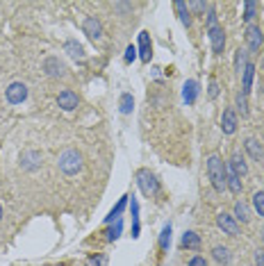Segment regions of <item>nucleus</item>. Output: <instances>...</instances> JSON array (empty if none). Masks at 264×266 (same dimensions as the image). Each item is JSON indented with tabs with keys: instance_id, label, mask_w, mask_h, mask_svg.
Listing matches in <instances>:
<instances>
[{
	"instance_id": "obj_2",
	"label": "nucleus",
	"mask_w": 264,
	"mask_h": 266,
	"mask_svg": "<svg viewBox=\"0 0 264 266\" xmlns=\"http://www.w3.org/2000/svg\"><path fill=\"white\" fill-rule=\"evenodd\" d=\"M57 166H60V171L64 173V175H77V173L85 168V159H82V155L77 151H73V148H68L60 155V159H57Z\"/></svg>"
},
{
	"instance_id": "obj_41",
	"label": "nucleus",
	"mask_w": 264,
	"mask_h": 266,
	"mask_svg": "<svg viewBox=\"0 0 264 266\" xmlns=\"http://www.w3.org/2000/svg\"><path fill=\"white\" fill-rule=\"evenodd\" d=\"M262 237H264V228H262Z\"/></svg>"
},
{
	"instance_id": "obj_6",
	"label": "nucleus",
	"mask_w": 264,
	"mask_h": 266,
	"mask_svg": "<svg viewBox=\"0 0 264 266\" xmlns=\"http://www.w3.org/2000/svg\"><path fill=\"white\" fill-rule=\"evenodd\" d=\"M207 37H209V43H212V50L217 52V55H221L223 48H226V30H223V25L209 27Z\"/></svg>"
},
{
	"instance_id": "obj_3",
	"label": "nucleus",
	"mask_w": 264,
	"mask_h": 266,
	"mask_svg": "<svg viewBox=\"0 0 264 266\" xmlns=\"http://www.w3.org/2000/svg\"><path fill=\"white\" fill-rule=\"evenodd\" d=\"M137 185H139V189L144 196H157L160 193V180L153 175L150 171H146V168H141V171H137Z\"/></svg>"
},
{
	"instance_id": "obj_18",
	"label": "nucleus",
	"mask_w": 264,
	"mask_h": 266,
	"mask_svg": "<svg viewBox=\"0 0 264 266\" xmlns=\"http://www.w3.org/2000/svg\"><path fill=\"white\" fill-rule=\"evenodd\" d=\"M173 9H175V12H178L180 23H182L184 27H189V25H192V12H189L187 3H182V0H175V3H173Z\"/></svg>"
},
{
	"instance_id": "obj_26",
	"label": "nucleus",
	"mask_w": 264,
	"mask_h": 266,
	"mask_svg": "<svg viewBox=\"0 0 264 266\" xmlns=\"http://www.w3.org/2000/svg\"><path fill=\"white\" fill-rule=\"evenodd\" d=\"M246 64H248V52L239 48V50L234 52V71H237V73L242 75L244 69H246Z\"/></svg>"
},
{
	"instance_id": "obj_36",
	"label": "nucleus",
	"mask_w": 264,
	"mask_h": 266,
	"mask_svg": "<svg viewBox=\"0 0 264 266\" xmlns=\"http://www.w3.org/2000/svg\"><path fill=\"white\" fill-rule=\"evenodd\" d=\"M187 266H209V264H207V259H205L203 255H194V257L189 259Z\"/></svg>"
},
{
	"instance_id": "obj_31",
	"label": "nucleus",
	"mask_w": 264,
	"mask_h": 266,
	"mask_svg": "<svg viewBox=\"0 0 264 266\" xmlns=\"http://www.w3.org/2000/svg\"><path fill=\"white\" fill-rule=\"evenodd\" d=\"M169 244H171V223H166L162 228V234H160V248L166 250L169 248Z\"/></svg>"
},
{
	"instance_id": "obj_10",
	"label": "nucleus",
	"mask_w": 264,
	"mask_h": 266,
	"mask_svg": "<svg viewBox=\"0 0 264 266\" xmlns=\"http://www.w3.org/2000/svg\"><path fill=\"white\" fill-rule=\"evenodd\" d=\"M221 130L223 134H234L237 132V112L232 107H226L221 114Z\"/></svg>"
},
{
	"instance_id": "obj_28",
	"label": "nucleus",
	"mask_w": 264,
	"mask_h": 266,
	"mask_svg": "<svg viewBox=\"0 0 264 266\" xmlns=\"http://www.w3.org/2000/svg\"><path fill=\"white\" fill-rule=\"evenodd\" d=\"M119 107H121V114H132V109H135V98H132V94H123L119 98Z\"/></svg>"
},
{
	"instance_id": "obj_11",
	"label": "nucleus",
	"mask_w": 264,
	"mask_h": 266,
	"mask_svg": "<svg viewBox=\"0 0 264 266\" xmlns=\"http://www.w3.org/2000/svg\"><path fill=\"white\" fill-rule=\"evenodd\" d=\"M137 52H139V60L144 64H148L150 57H153V43H150L148 32H141L139 35V48H137Z\"/></svg>"
},
{
	"instance_id": "obj_16",
	"label": "nucleus",
	"mask_w": 264,
	"mask_h": 266,
	"mask_svg": "<svg viewBox=\"0 0 264 266\" xmlns=\"http://www.w3.org/2000/svg\"><path fill=\"white\" fill-rule=\"evenodd\" d=\"M212 259L219 266H228L230 264V259H232V255H230V250H228L226 246H214L212 248Z\"/></svg>"
},
{
	"instance_id": "obj_23",
	"label": "nucleus",
	"mask_w": 264,
	"mask_h": 266,
	"mask_svg": "<svg viewBox=\"0 0 264 266\" xmlns=\"http://www.w3.org/2000/svg\"><path fill=\"white\" fill-rule=\"evenodd\" d=\"M182 248H187V250H198L200 248V237L196 234V232H184L182 234Z\"/></svg>"
},
{
	"instance_id": "obj_40",
	"label": "nucleus",
	"mask_w": 264,
	"mask_h": 266,
	"mask_svg": "<svg viewBox=\"0 0 264 266\" xmlns=\"http://www.w3.org/2000/svg\"><path fill=\"white\" fill-rule=\"evenodd\" d=\"M0 219H3V205H0Z\"/></svg>"
},
{
	"instance_id": "obj_20",
	"label": "nucleus",
	"mask_w": 264,
	"mask_h": 266,
	"mask_svg": "<svg viewBox=\"0 0 264 266\" xmlns=\"http://www.w3.org/2000/svg\"><path fill=\"white\" fill-rule=\"evenodd\" d=\"M226 189H230L234 196H239L244 189V185H242V178H237L232 171H228V166H226Z\"/></svg>"
},
{
	"instance_id": "obj_32",
	"label": "nucleus",
	"mask_w": 264,
	"mask_h": 266,
	"mask_svg": "<svg viewBox=\"0 0 264 266\" xmlns=\"http://www.w3.org/2000/svg\"><path fill=\"white\" fill-rule=\"evenodd\" d=\"M121 230H123V221L119 219V221L114 223V228L107 232V241H116V239H119V237H121Z\"/></svg>"
},
{
	"instance_id": "obj_17",
	"label": "nucleus",
	"mask_w": 264,
	"mask_h": 266,
	"mask_svg": "<svg viewBox=\"0 0 264 266\" xmlns=\"http://www.w3.org/2000/svg\"><path fill=\"white\" fill-rule=\"evenodd\" d=\"M64 50H66L75 62H85V50H82V46L75 41V39H68V41H64Z\"/></svg>"
},
{
	"instance_id": "obj_19",
	"label": "nucleus",
	"mask_w": 264,
	"mask_h": 266,
	"mask_svg": "<svg viewBox=\"0 0 264 266\" xmlns=\"http://www.w3.org/2000/svg\"><path fill=\"white\" fill-rule=\"evenodd\" d=\"M253 75H255V66L248 62L246 69H244V73H242V94H244V96H248V91H251V86H253Z\"/></svg>"
},
{
	"instance_id": "obj_37",
	"label": "nucleus",
	"mask_w": 264,
	"mask_h": 266,
	"mask_svg": "<svg viewBox=\"0 0 264 266\" xmlns=\"http://www.w3.org/2000/svg\"><path fill=\"white\" fill-rule=\"evenodd\" d=\"M189 7H192L196 14H203L205 9H209V5H207V3H192V5H189Z\"/></svg>"
},
{
	"instance_id": "obj_34",
	"label": "nucleus",
	"mask_w": 264,
	"mask_h": 266,
	"mask_svg": "<svg viewBox=\"0 0 264 266\" xmlns=\"http://www.w3.org/2000/svg\"><path fill=\"white\" fill-rule=\"evenodd\" d=\"M214 25H219L217 23V9H214V5H209V9H207V30L209 27H214Z\"/></svg>"
},
{
	"instance_id": "obj_27",
	"label": "nucleus",
	"mask_w": 264,
	"mask_h": 266,
	"mask_svg": "<svg viewBox=\"0 0 264 266\" xmlns=\"http://www.w3.org/2000/svg\"><path fill=\"white\" fill-rule=\"evenodd\" d=\"M257 9H260V5L253 3V0H248V3H244V23H251L253 18L257 16Z\"/></svg>"
},
{
	"instance_id": "obj_22",
	"label": "nucleus",
	"mask_w": 264,
	"mask_h": 266,
	"mask_svg": "<svg viewBox=\"0 0 264 266\" xmlns=\"http://www.w3.org/2000/svg\"><path fill=\"white\" fill-rule=\"evenodd\" d=\"M234 221L237 223H248L251 221V212H248V205L246 202H242V200H237L234 202Z\"/></svg>"
},
{
	"instance_id": "obj_7",
	"label": "nucleus",
	"mask_w": 264,
	"mask_h": 266,
	"mask_svg": "<svg viewBox=\"0 0 264 266\" xmlns=\"http://www.w3.org/2000/svg\"><path fill=\"white\" fill-rule=\"evenodd\" d=\"M82 32H85L91 41H100V39H102V25H100V21L96 16H87L85 21H82Z\"/></svg>"
},
{
	"instance_id": "obj_21",
	"label": "nucleus",
	"mask_w": 264,
	"mask_h": 266,
	"mask_svg": "<svg viewBox=\"0 0 264 266\" xmlns=\"http://www.w3.org/2000/svg\"><path fill=\"white\" fill-rule=\"evenodd\" d=\"M244 148H246V153L251 155V159H255V162H260V159H262V146H260L257 139L248 137L246 141H244Z\"/></svg>"
},
{
	"instance_id": "obj_24",
	"label": "nucleus",
	"mask_w": 264,
	"mask_h": 266,
	"mask_svg": "<svg viewBox=\"0 0 264 266\" xmlns=\"http://www.w3.org/2000/svg\"><path fill=\"white\" fill-rule=\"evenodd\" d=\"M128 198H130V196H123L119 202H116V207L110 212V214H107L105 223H114V221H119V219H121V212H123V210H125V205H128Z\"/></svg>"
},
{
	"instance_id": "obj_29",
	"label": "nucleus",
	"mask_w": 264,
	"mask_h": 266,
	"mask_svg": "<svg viewBox=\"0 0 264 266\" xmlns=\"http://www.w3.org/2000/svg\"><path fill=\"white\" fill-rule=\"evenodd\" d=\"M253 210L257 212V216L264 219V191H255L253 193Z\"/></svg>"
},
{
	"instance_id": "obj_35",
	"label": "nucleus",
	"mask_w": 264,
	"mask_h": 266,
	"mask_svg": "<svg viewBox=\"0 0 264 266\" xmlns=\"http://www.w3.org/2000/svg\"><path fill=\"white\" fill-rule=\"evenodd\" d=\"M207 96H209V100H214V98H217V96H219V82H217V80H209Z\"/></svg>"
},
{
	"instance_id": "obj_38",
	"label": "nucleus",
	"mask_w": 264,
	"mask_h": 266,
	"mask_svg": "<svg viewBox=\"0 0 264 266\" xmlns=\"http://www.w3.org/2000/svg\"><path fill=\"white\" fill-rule=\"evenodd\" d=\"M255 266H264V250H257L255 253Z\"/></svg>"
},
{
	"instance_id": "obj_8",
	"label": "nucleus",
	"mask_w": 264,
	"mask_h": 266,
	"mask_svg": "<svg viewBox=\"0 0 264 266\" xmlns=\"http://www.w3.org/2000/svg\"><path fill=\"white\" fill-rule=\"evenodd\" d=\"M246 43H248V50H253V52H257L262 48L264 35L260 30V25H248L246 27Z\"/></svg>"
},
{
	"instance_id": "obj_39",
	"label": "nucleus",
	"mask_w": 264,
	"mask_h": 266,
	"mask_svg": "<svg viewBox=\"0 0 264 266\" xmlns=\"http://www.w3.org/2000/svg\"><path fill=\"white\" fill-rule=\"evenodd\" d=\"M89 266H100V257H91L89 259Z\"/></svg>"
},
{
	"instance_id": "obj_12",
	"label": "nucleus",
	"mask_w": 264,
	"mask_h": 266,
	"mask_svg": "<svg viewBox=\"0 0 264 266\" xmlns=\"http://www.w3.org/2000/svg\"><path fill=\"white\" fill-rule=\"evenodd\" d=\"M77 96L73 94L71 89H64V91H60V96H57V105H60L62 109H66V112H73V109L77 107Z\"/></svg>"
},
{
	"instance_id": "obj_14",
	"label": "nucleus",
	"mask_w": 264,
	"mask_h": 266,
	"mask_svg": "<svg viewBox=\"0 0 264 266\" xmlns=\"http://www.w3.org/2000/svg\"><path fill=\"white\" fill-rule=\"evenodd\" d=\"M198 94H200V84L196 80H187L184 82V86H182V100L187 105H194L196 103V98H198Z\"/></svg>"
},
{
	"instance_id": "obj_30",
	"label": "nucleus",
	"mask_w": 264,
	"mask_h": 266,
	"mask_svg": "<svg viewBox=\"0 0 264 266\" xmlns=\"http://www.w3.org/2000/svg\"><path fill=\"white\" fill-rule=\"evenodd\" d=\"M234 103H237V112H239V114H242V116L248 114V100H246V96H244L242 91L234 96Z\"/></svg>"
},
{
	"instance_id": "obj_25",
	"label": "nucleus",
	"mask_w": 264,
	"mask_h": 266,
	"mask_svg": "<svg viewBox=\"0 0 264 266\" xmlns=\"http://www.w3.org/2000/svg\"><path fill=\"white\" fill-rule=\"evenodd\" d=\"M130 210H132V237H139V202L137 198L132 196V202H130Z\"/></svg>"
},
{
	"instance_id": "obj_9",
	"label": "nucleus",
	"mask_w": 264,
	"mask_h": 266,
	"mask_svg": "<svg viewBox=\"0 0 264 266\" xmlns=\"http://www.w3.org/2000/svg\"><path fill=\"white\" fill-rule=\"evenodd\" d=\"M217 225L221 228L226 234H232L237 237L239 234V223L234 221L232 214H226V212H221V214H217Z\"/></svg>"
},
{
	"instance_id": "obj_5",
	"label": "nucleus",
	"mask_w": 264,
	"mask_h": 266,
	"mask_svg": "<svg viewBox=\"0 0 264 266\" xmlns=\"http://www.w3.org/2000/svg\"><path fill=\"white\" fill-rule=\"evenodd\" d=\"M43 73L48 77H64L66 75V64L60 57H48L43 60Z\"/></svg>"
},
{
	"instance_id": "obj_15",
	"label": "nucleus",
	"mask_w": 264,
	"mask_h": 266,
	"mask_svg": "<svg viewBox=\"0 0 264 266\" xmlns=\"http://www.w3.org/2000/svg\"><path fill=\"white\" fill-rule=\"evenodd\" d=\"M39 164H41V153L37 151H25L21 157V166L28 168V171H34V168H39Z\"/></svg>"
},
{
	"instance_id": "obj_13",
	"label": "nucleus",
	"mask_w": 264,
	"mask_h": 266,
	"mask_svg": "<svg viewBox=\"0 0 264 266\" xmlns=\"http://www.w3.org/2000/svg\"><path fill=\"white\" fill-rule=\"evenodd\" d=\"M228 171H232L237 178H244V175L248 173V164H246V159H244L239 153H234L232 157H230V162H228Z\"/></svg>"
},
{
	"instance_id": "obj_4",
	"label": "nucleus",
	"mask_w": 264,
	"mask_h": 266,
	"mask_svg": "<svg viewBox=\"0 0 264 266\" xmlns=\"http://www.w3.org/2000/svg\"><path fill=\"white\" fill-rule=\"evenodd\" d=\"M5 98L9 105H21L28 98V86L23 82H12V84L5 89Z\"/></svg>"
},
{
	"instance_id": "obj_1",
	"label": "nucleus",
	"mask_w": 264,
	"mask_h": 266,
	"mask_svg": "<svg viewBox=\"0 0 264 266\" xmlns=\"http://www.w3.org/2000/svg\"><path fill=\"white\" fill-rule=\"evenodd\" d=\"M207 178L212 182L214 191L226 189V164L219 155H209L207 157Z\"/></svg>"
},
{
	"instance_id": "obj_33",
	"label": "nucleus",
	"mask_w": 264,
	"mask_h": 266,
	"mask_svg": "<svg viewBox=\"0 0 264 266\" xmlns=\"http://www.w3.org/2000/svg\"><path fill=\"white\" fill-rule=\"evenodd\" d=\"M135 60H137V46H132V43H130V46L125 48L123 62H125V64H132V62H135Z\"/></svg>"
}]
</instances>
